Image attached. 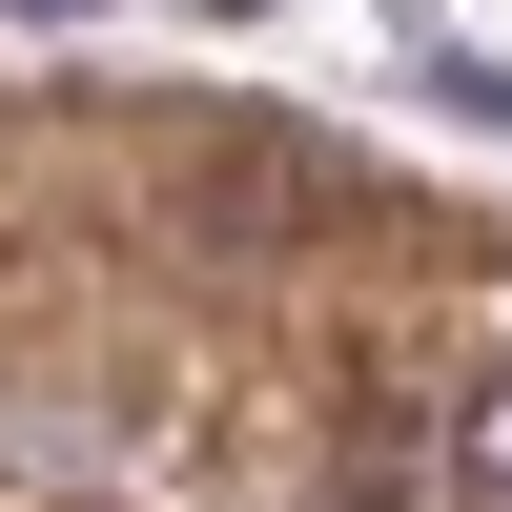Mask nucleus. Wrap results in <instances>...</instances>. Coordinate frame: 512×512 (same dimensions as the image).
<instances>
[{
  "label": "nucleus",
  "mask_w": 512,
  "mask_h": 512,
  "mask_svg": "<svg viewBox=\"0 0 512 512\" xmlns=\"http://www.w3.org/2000/svg\"><path fill=\"white\" fill-rule=\"evenodd\" d=\"M451 451H472V492H512V369L472 390V431H451Z\"/></svg>",
  "instance_id": "1"
},
{
  "label": "nucleus",
  "mask_w": 512,
  "mask_h": 512,
  "mask_svg": "<svg viewBox=\"0 0 512 512\" xmlns=\"http://www.w3.org/2000/svg\"><path fill=\"white\" fill-rule=\"evenodd\" d=\"M21 21H82V0H21Z\"/></svg>",
  "instance_id": "2"
},
{
  "label": "nucleus",
  "mask_w": 512,
  "mask_h": 512,
  "mask_svg": "<svg viewBox=\"0 0 512 512\" xmlns=\"http://www.w3.org/2000/svg\"><path fill=\"white\" fill-rule=\"evenodd\" d=\"M226 21H246V0H226Z\"/></svg>",
  "instance_id": "3"
}]
</instances>
